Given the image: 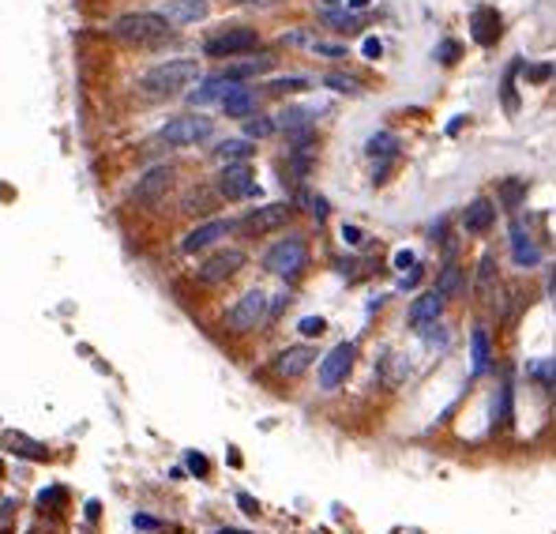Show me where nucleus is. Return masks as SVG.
<instances>
[{"instance_id": "nucleus-1", "label": "nucleus", "mask_w": 556, "mask_h": 534, "mask_svg": "<svg viewBox=\"0 0 556 534\" xmlns=\"http://www.w3.org/2000/svg\"><path fill=\"white\" fill-rule=\"evenodd\" d=\"M196 76H200V65H196L192 57H185V60H165V65H154L150 71H143L139 94H143V98H150V102L173 98V94H181L185 87H192Z\"/></svg>"}, {"instance_id": "nucleus-2", "label": "nucleus", "mask_w": 556, "mask_h": 534, "mask_svg": "<svg viewBox=\"0 0 556 534\" xmlns=\"http://www.w3.org/2000/svg\"><path fill=\"white\" fill-rule=\"evenodd\" d=\"M109 34L124 45H143V49H147V45H162L165 38L173 34V27H170V19L158 15V12H128V15H121V19H113Z\"/></svg>"}, {"instance_id": "nucleus-3", "label": "nucleus", "mask_w": 556, "mask_h": 534, "mask_svg": "<svg viewBox=\"0 0 556 534\" xmlns=\"http://www.w3.org/2000/svg\"><path fill=\"white\" fill-rule=\"evenodd\" d=\"M305 264H308V249L301 237H282V241H275L264 252V267L278 278H297L305 271Z\"/></svg>"}, {"instance_id": "nucleus-4", "label": "nucleus", "mask_w": 556, "mask_h": 534, "mask_svg": "<svg viewBox=\"0 0 556 534\" xmlns=\"http://www.w3.org/2000/svg\"><path fill=\"white\" fill-rule=\"evenodd\" d=\"M264 316H267V293L264 290H248L229 305V313H226L222 324H226L229 335H248V331H256L259 324H264Z\"/></svg>"}, {"instance_id": "nucleus-5", "label": "nucleus", "mask_w": 556, "mask_h": 534, "mask_svg": "<svg viewBox=\"0 0 556 534\" xmlns=\"http://www.w3.org/2000/svg\"><path fill=\"white\" fill-rule=\"evenodd\" d=\"M214 135V121L211 117H196V113H185V117H173V121L162 124L158 140L165 147H196V143L211 140Z\"/></svg>"}, {"instance_id": "nucleus-6", "label": "nucleus", "mask_w": 556, "mask_h": 534, "mask_svg": "<svg viewBox=\"0 0 556 534\" xmlns=\"http://www.w3.org/2000/svg\"><path fill=\"white\" fill-rule=\"evenodd\" d=\"M252 45H256V30L229 23V27H222V30H214V34H207L203 53H207V57L226 60V57H241V53H248Z\"/></svg>"}, {"instance_id": "nucleus-7", "label": "nucleus", "mask_w": 556, "mask_h": 534, "mask_svg": "<svg viewBox=\"0 0 556 534\" xmlns=\"http://www.w3.org/2000/svg\"><path fill=\"white\" fill-rule=\"evenodd\" d=\"M290 214H293L290 203H264V207H252V211L237 222V230L248 234V237H264V234L282 230L286 222H290Z\"/></svg>"}, {"instance_id": "nucleus-8", "label": "nucleus", "mask_w": 556, "mask_h": 534, "mask_svg": "<svg viewBox=\"0 0 556 534\" xmlns=\"http://www.w3.org/2000/svg\"><path fill=\"white\" fill-rule=\"evenodd\" d=\"M241 267H244V252L241 249H218V252H211V256L196 267V282L218 286V282H226L229 275H237Z\"/></svg>"}, {"instance_id": "nucleus-9", "label": "nucleus", "mask_w": 556, "mask_h": 534, "mask_svg": "<svg viewBox=\"0 0 556 534\" xmlns=\"http://www.w3.org/2000/svg\"><path fill=\"white\" fill-rule=\"evenodd\" d=\"M259 185H256V173H252L248 162H229L226 170L218 173V196L222 200H248L256 196Z\"/></svg>"}, {"instance_id": "nucleus-10", "label": "nucleus", "mask_w": 556, "mask_h": 534, "mask_svg": "<svg viewBox=\"0 0 556 534\" xmlns=\"http://www.w3.org/2000/svg\"><path fill=\"white\" fill-rule=\"evenodd\" d=\"M354 357H357L354 342H338V346L323 357V361H320V388H323V392H335V388L349 377V369H354Z\"/></svg>"}, {"instance_id": "nucleus-11", "label": "nucleus", "mask_w": 556, "mask_h": 534, "mask_svg": "<svg viewBox=\"0 0 556 534\" xmlns=\"http://www.w3.org/2000/svg\"><path fill=\"white\" fill-rule=\"evenodd\" d=\"M173 166H154V170H147L139 177V185L132 188V203H139V207H150V203H158L165 192L173 188Z\"/></svg>"}, {"instance_id": "nucleus-12", "label": "nucleus", "mask_w": 556, "mask_h": 534, "mask_svg": "<svg viewBox=\"0 0 556 534\" xmlns=\"http://www.w3.org/2000/svg\"><path fill=\"white\" fill-rule=\"evenodd\" d=\"M237 230V222H229V219H207L203 226H196L192 234L181 241V252L185 256H196V252H203V249H211V245H218L222 237H229Z\"/></svg>"}, {"instance_id": "nucleus-13", "label": "nucleus", "mask_w": 556, "mask_h": 534, "mask_svg": "<svg viewBox=\"0 0 556 534\" xmlns=\"http://www.w3.org/2000/svg\"><path fill=\"white\" fill-rule=\"evenodd\" d=\"M162 15L170 19V27H192L211 15V0H170Z\"/></svg>"}, {"instance_id": "nucleus-14", "label": "nucleus", "mask_w": 556, "mask_h": 534, "mask_svg": "<svg viewBox=\"0 0 556 534\" xmlns=\"http://www.w3.org/2000/svg\"><path fill=\"white\" fill-rule=\"evenodd\" d=\"M312 361H316V350H312V346H290V350H282V354L275 357V377L297 380Z\"/></svg>"}, {"instance_id": "nucleus-15", "label": "nucleus", "mask_w": 556, "mask_h": 534, "mask_svg": "<svg viewBox=\"0 0 556 534\" xmlns=\"http://www.w3.org/2000/svg\"><path fill=\"white\" fill-rule=\"evenodd\" d=\"M0 448H8L19 459H49L42 441H34V436H27V433H15V429H4V433H0Z\"/></svg>"}, {"instance_id": "nucleus-16", "label": "nucleus", "mask_w": 556, "mask_h": 534, "mask_svg": "<svg viewBox=\"0 0 556 534\" xmlns=\"http://www.w3.org/2000/svg\"><path fill=\"white\" fill-rule=\"evenodd\" d=\"M470 27H474V42H478V45H492L500 38V12H496V8H474Z\"/></svg>"}, {"instance_id": "nucleus-17", "label": "nucleus", "mask_w": 556, "mask_h": 534, "mask_svg": "<svg viewBox=\"0 0 556 534\" xmlns=\"http://www.w3.org/2000/svg\"><path fill=\"white\" fill-rule=\"evenodd\" d=\"M440 313H443V298L436 290H428L410 305V324H414V328H428V324H436Z\"/></svg>"}, {"instance_id": "nucleus-18", "label": "nucleus", "mask_w": 556, "mask_h": 534, "mask_svg": "<svg viewBox=\"0 0 556 534\" xmlns=\"http://www.w3.org/2000/svg\"><path fill=\"white\" fill-rule=\"evenodd\" d=\"M511 256H515V264H519V267H534L537 260H542V252H537V245L530 241V234H526L522 222H515V226H511Z\"/></svg>"}, {"instance_id": "nucleus-19", "label": "nucleus", "mask_w": 556, "mask_h": 534, "mask_svg": "<svg viewBox=\"0 0 556 534\" xmlns=\"http://www.w3.org/2000/svg\"><path fill=\"white\" fill-rule=\"evenodd\" d=\"M222 109H226V117H233V121L252 117L256 113V91H248V87H229V94L222 98Z\"/></svg>"}, {"instance_id": "nucleus-20", "label": "nucleus", "mask_w": 556, "mask_h": 534, "mask_svg": "<svg viewBox=\"0 0 556 534\" xmlns=\"http://www.w3.org/2000/svg\"><path fill=\"white\" fill-rule=\"evenodd\" d=\"M492 222H496V207H492L489 200H474L463 211V230L466 234H485Z\"/></svg>"}, {"instance_id": "nucleus-21", "label": "nucleus", "mask_w": 556, "mask_h": 534, "mask_svg": "<svg viewBox=\"0 0 556 534\" xmlns=\"http://www.w3.org/2000/svg\"><path fill=\"white\" fill-rule=\"evenodd\" d=\"M271 68H275V57H241V60H233V65L226 68V76H222V79H229V83H241V79L264 76V71H271Z\"/></svg>"}, {"instance_id": "nucleus-22", "label": "nucleus", "mask_w": 556, "mask_h": 534, "mask_svg": "<svg viewBox=\"0 0 556 534\" xmlns=\"http://www.w3.org/2000/svg\"><path fill=\"white\" fill-rule=\"evenodd\" d=\"M229 79H222V76H214V79H203L196 91H188V102H196V106H214V102H222L229 94Z\"/></svg>"}, {"instance_id": "nucleus-23", "label": "nucleus", "mask_w": 556, "mask_h": 534, "mask_svg": "<svg viewBox=\"0 0 556 534\" xmlns=\"http://www.w3.org/2000/svg\"><path fill=\"white\" fill-rule=\"evenodd\" d=\"M181 211H185V214H211V211H218V192H211V185L192 188V192L185 196V203H181Z\"/></svg>"}, {"instance_id": "nucleus-24", "label": "nucleus", "mask_w": 556, "mask_h": 534, "mask_svg": "<svg viewBox=\"0 0 556 534\" xmlns=\"http://www.w3.org/2000/svg\"><path fill=\"white\" fill-rule=\"evenodd\" d=\"M470 354H474V377L489 372V365H492V346H489V331H485V328H474V335H470Z\"/></svg>"}, {"instance_id": "nucleus-25", "label": "nucleus", "mask_w": 556, "mask_h": 534, "mask_svg": "<svg viewBox=\"0 0 556 534\" xmlns=\"http://www.w3.org/2000/svg\"><path fill=\"white\" fill-rule=\"evenodd\" d=\"M252 140H222L218 147H214V158L218 162H248L252 158Z\"/></svg>"}, {"instance_id": "nucleus-26", "label": "nucleus", "mask_w": 556, "mask_h": 534, "mask_svg": "<svg viewBox=\"0 0 556 534\" xmlns=\"http://www.w3.org/2000/svg\"><path fill=\"white\" fill-rule=\"evenodd\" d=\"M275 132H278L275 117H264V113L244 117V140H267V135H275Z\"/></svg>"}, {"instance_id": "nucleus-27", "label": "nucleus", "mask_w": 556, "mask_h": 534, "mask_svg": "<svg viewBox=\"0 0 556 534\" xmlns=\"http://www.w3.org/2000/svg\"><path fill=\"white\" fill-rule=\"evenodd\" d=\"M511 403H515L511 384H500V392H496V406H492V429H504L507 421H511Z\"/></svg>"}, {"instance_id": "nucleus-28", "label": "nucleus", "mask_w": 556, "mask_h": 534, "mask_svg": "<svg viewBox=\"0 0 556 534\" xmlns=\"http://www.w3.org/2000/svg\"><path fill=\"white\" fill-rule=\"evenodd\" d=\"M459 290H463V271H459V264H448L440 271V278H436V293L440 298H455Z\"/></svg>"}, {"instance_id": "nucleus-29", "label": "nucleus", "mask_w": 556, "mask_h": 534, "mask_svg": "<svg viewBox=\"0 0 556 534\" xmlns=\"http://www.w3.org/2000/svg\"><path fill=\"white\" fill-rule=\"evenodd\" d=\"M312 117H316V109H282V113H278V129L301 132V129L312 124Z\"/></svg>"}, {"instance_id": "nucleus-30", "label": "nucleus", "mask_w": 556, "mask_h": 534, "mask_svg": "<svg viewBox=\"0 0 556 534\" xmlns=\"http://www.w3.org/2000/svg\"><path fill=\"white\" fill-rule=\"evenodd\" d=\"M500 200H504V207H507V211H515V207H519L522 200H526V181H522V177L504 181V185H500Z\"/></svg>"}, {"instance_id": "nucleus-31", "label": "nucleus", "mask_w": 556, "mask_h": 534, "mask_svg": "<svg viewBox=\"0 0 556 534\" xmlns=\"http://www.w3.org/2000/svg\"><path fill=\"white\" fill-rule=\"evenodd\" d=\"M395 147H399V140H395L391 132H376V135L369 140V147H364V151H369L372 158H391Z\"/></svg>"}, {"instance_id": "nucleus-32", "label": "nucleus", "mask_w": 556, "mask_h": 534, "mask_svg": "<svg viewBox=\"0 0 556 534\" xmlns=\"http://www.w3.org/2000/svg\"><path fill=\"white\" fill-rule=\"evenodd\" d=\"M323 83H327L331 91H338V94H361V79L343 76V71H327V76H323Z\"/></svg>"}, {"instance_id": "nucleus-33", "label": "nucleus", "mask_w": 556, "mask_h": 534, "mask_svg": "<svg viewBox=\"0 0 556 534\" xmlns=\"http://www.w3.org/2000/svg\"><path fill=\"white\" fill-rule=\"evenodd\" d=\"M65 500H68V493L60 489V485H49V489L38 493V508H45V512H60Z\"/></svg>"}, {"instance_id": "nucleus-34", "label": "nucleus", "mask_w": 556, "mask_h": 534, "mask_svg": "<svg viewBox=\"0 0 556 534\" xmlns=\"http://www.w3.org/2000/svg\"><path fill=\"white\" fill-rule=\"evenodd\" d=\"M297 91H308V79H305V76H282V79H271V94H297Z\"/></svg>"}, {"instance_id": "nucleus-35", "label": "nucleus", "mask_w": 556, "mask_h": 534, "mask_svg": "<svg viewBox=\"0 0 556 534\" xmlns=\"http://www.w3.org/2000/svg\"><path fill=\"white\" fill-rule=\"evenodd\" d=\"M323 23L335 30H357V15H349V12H323Z\"/></svg>"}, {"instance_id": "nucleus-36", "label": "nucleus", "mask_w": 556, "mask_h": 534, "mask_svg": "<svg viewBox=\"0 0 556 534\" xmlns=\"http://www.w3.org/2000/svg\"><path fill=\"white\" fill-rule=\"evenodd\" d=\"M459 53H463V45H459V42H451V38H448V42H440V49H436V60H440V65H455V60H459Z\"/></svg>"}, {"instance_id": "nucleus-37", "label": "nucleus", "mask_w": 556, "mask_h": 534, "mask_svg": "<svg viewBox=\"0 0 556 534\" xmlns=\"http://www.w3.org/2000/svg\"><path fill=\"white\" fill-rule=\"evenodd\" d=\"M323 328H327V324H323V316H305V320L297 324V331L305 335V339H316V335H323Z\"/></svg>"}, {"instance_id": "nucleus-38", "label": "nucleus", "mask_w": 556, "mask_h": 534, "mask_svg": "<svg viewBox=\"0 0 556 534\" xmlns=\"http://www.w3.org/2000/svg\"><path fill=\"white\" fill-rule=\"evenodd\" d=\"M185 463H188V470H192L196 478H203L211 470V463H207V456H200V452H185Z\"/></svg>"}, {"instance_id": "nucleus-39", "label": "nucleus", "mask_w": 556, "mask_h": 534, "mask_svg": "<svg viewBox=\"0 0 556 534\" xmlns=\"http://www.w3.org/2000/svg\"><path fill=\"white\" fill-rule=\"evenodd\" d=\"M312 49L320 53V57H331V60H343V57H346V49H343V45H327V42H316Z\"/></svg>"}, {"instance_id": "nucleus-40", "label": "nucleus", "mask_w": 556, "mask_h": 534, "mask_svg": "<svg viewBox=\"0 0 556 534\" xmlns=\"http://www.w3.org/2000/svg\"><path fill=\"white\" fill-rule=\"evenodd\" d=\"M549 76H553V65H534V68H526V79H530V83H545Z\"/></svg>"}, {"instance_id": "nucleus-41", "label": "nucleus", "mask_w": 556, "mask_h": 534, "mask_svg": "<svg viewBox=\"0 0 556 534\" xmlns=\"http://www.w3.org/2000/svg\"><path fill=\"white\" fill-rule=\"evenodd\" d=\"M305 203L316 219H327V200H323V196H305Z\"/></svg>"}, {"instance_id": "nucleus-42", "label": "nucleus", "mask_w": 556, "mask_h": 534, "mask_svg": "<svg viewBox=\"0 0 556 534\" xmlns=\"http://www.w3.org/2000/svg\"><path fill=\"white\" fill-rule=\"evenodd\" d=\"M414 264H417V256H414V252H410V249L395 252V267H399V271H406V267H414Z\"/></svg>"}, {"instance_id": "nucleus-43", "label": "nucleus", "mask_w": 556, "mask_h": 534, "mask_svg": "<svg viewBox=\"0 0 556 534\" xmlns=\"http://www.w3.org/2000/svg\"><path fill=\"white\" fill-rule=\"evenodd\" d=\"M361 49H364V57H369V60H376L380 53H384V45H380V38H364Z\"/></svg>"}, {"instance_id": "nucleus-44", "label": "nucleus", "mask_w": 556, "mask_h": 534, "mask_svg": "<svg viewBox=\"0 0 556 534\" xmlns=\"http://www.w3.org/2000/svg\"><path fill=\"white\" fill-rule=\"evenodd\" d=\"M489 278H492V260L485 256V260H481V271H478V286H481V290H489Z\"/></svg>"}, {"instance_id": "nucleus-45", "label": "nucleus", "mask_w": 556, "mask_h": 534, "mask_svg": "<svg viewBox=\"0 0 556 534\" xmlns=\"http://www.w3.org/2000/svg\"><path fill=\"white\" fill-rule=\"evenodd\" d=\"M343 241H346V245H361L364 234H361L357 226H343Z\"/></svg>"}, {"instance_id": "nucleus-46", "label": "nucleus", "mask_w": 556, "mask_h": 534, "mask_svg": "<svg viewBox=\"0 0 556 534\" xmlns=\"http://www.w3.org/2000/svg\"><path fill=\"white\" fill-rule=\"evenodd\" d=\"M237 504H241V508H244V512H248V515H256V512H259V504H256V500L248 497V493H237Z\"/></svg>"}, {"instance_id": "nucleus-47", "label": "nucleus", "mask_w": 556, "mask_h": 534, "mask_svg": "<svg viewBox=\"0 0 556 534\" xmlns=\"http://www.w3.org/2000/svg\"><path fill=\"white\" fill-rule=\"evenodd\" d=\"M136 527H143V531L150 527V531H154V527H158V520H154V515H136Z\"/></svg>"}, {"instance_id": "nucleus-48", "label": "nucleus", "mask_w": 556, "mask_h": 534, "mask_svg": "<svg viewBox=\"0 0 556 534\" xmlns=\"http://www.w3.org/2000/svg\"><path fill=\"white\" fill-rule=\"evenodd\" d=\"M98 500H86V508H83V515H86V520H98Z\"/></svg>"}, {"instance_id": "nucleus-49", "label": "nucleus", "mask_w": 556, "mask_h": 534, "mask_svg": "<svg viewBox=\"0 0 556 534\" xmlns=\"http://www.w3.org/2000/svg\"><path fill=\"white\" fill-rule=\"evenodd\" d=\"M417 278H421V271L414 267V271H410V275H406V278H402V286H417Z\"/></svg>"}, {"instance_id": "nucleus-50", "label": "nucleus", "mask_w": 556, "mask_h": 534, "mask_svg": "<svg viewBox=\"0 0 556 534\" xmlns=\"http://www.w3.org/2000/svg\"><path fill=\"white\" fill-rule=\"evenodd\" d=\"M211 534H252V531H233V527H222V531H211Z\"/></svg>"}, {"instance_id": "nucleus-51", "label": "nucleus", "mask_w": 556, "mask_h": 534, "mask_svg": "<svg viewBox=\"0 0 556 534\" xmlns=\"http://www.w3.org/2000/svg\"><path fill=\"white\" fill-rule=\"evenodd\" d=\"M372 4V0H349V8H354V12H357V8H369Z\"/></svg>"}, {"instance_id": "nucleus-52", "label": "nucleus", "mask_w": 556, "mask_h": 534, "mask_svg": "<svg viewBox=\"0 0 556 534\" xmlns=\"http://www.w3.org/2000/svg\"><path fill=\"white\" fill-rule=\"evenodd\" d=\"M241 4H275V0H241Z\"/></svg>"}, {"instance_id": "nucleus-53", "label": "nucleus", "mask_w": 556, "mask_h": 534, "mask_svg": "<svg viewBox=\"0 0 556 534\" xmlns=\"http://www.w3.org/2000/svg\"><path fill=\"white\" fill-rule=\"evenodd\" d=\"M553 392H556V377H553Z\"/></svg>"}, {"instance_id": "nucleus-54", "label": "nucleus", "mask_w": 556, "mask_h": 534, "mask_svg": "<svg viewBox=\"0 0 556 534\" xmlns=\"http://www.w3.org/2000/svg\"><path fill=\"white\" fill-rule=\"evenodd\" d=\"M327 4H338V0H327Z\"/></svg>"}]
</instances>
